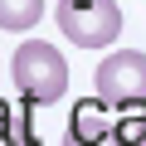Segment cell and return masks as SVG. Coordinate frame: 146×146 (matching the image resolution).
<instances>
[{"label":"cell","mask_w":146,"mask_h":146,"mask_svg":"<svg viewBox=\"0 0 146 146\" xmlns=\"http://www.w3.org/2000/svg\"><path fill=\"white\" fill-rule=\"evenodd\" d=\"M54 20H58V29L78 44V49H107V44L122 34L117 0H58Z\"/></svg>","instance_id":"7a4b0ae2"},{"label":"cell","mask_w":146,"mask_h":146,"mask_svg":"<svg viewBox=\"0 0 146 146\" xmlns=\"http://www.w3.org/2000/svg\"><path fill=\"white\" fill-rule=\"evenodd\" d=\"M0 146H34V122H29V102L15 107L0 98Z\"/></svg>","instance_id":"5b68a950"},{"label":"cell","mask_w":146,"mask_h":146,"mask_svg":"<svg viewBox=\"0 0 146 146\" xmlns=\"http://www.w3.org/2000/svg\"><path fill=\"white\" fill-rule=\"evenodd\" d=\"M63 146H131L117 127V112L102 98H83L78 107L68 112V136Z\"/></svg>","instance_id":"277c9868"},{"label":"cell","mask_w":146,"mask_h":146,"mask_svg":"<svg viewBox=\"0 0 146 146\" xmlns=\"http://www.w3.org/2000/svg\"><path fill=\"white\" fill-rule=\"evenodd\" d=\"M39 15H44V0H0V29L25 34L39 25Z\"/></svg>","instance_id":"8992f818"},{"label":"cell","mask_w":146,"mask_h":146,"mask_svg":"<svg viewBox=\"0 0 146 146\" xmlns=\"http://www.w3.org/2000/svg\"><path fill=\"white\" fill-rule=\"evenodd\" d=\"M117 127H122V136H127L131 146H146V102L122 107V112H117Z\"/></svg>","instance_id":"52a82bcc"},{"label":"cell","mask_w":146,"mask_h":146,"mask_svg":"<svg viewBox=\"0 0 146 146\" xmlns=\"http://www.w3.org/2000/svg\"><path fill=\"white\" fill-rule=\"evenodd\" d=\"M93 88H98V98H102L112 112L146 102V54H141V49H117V54H107V58L98 63V73H93Z\"/></svg>","instance_id":"3957f363"},{"label":"cell","mask_w":146,"mask_h":146,"mask_svg":"<svg viewBox=\"0 0 146 146\" xmlns=\"http://www.w3.org/2000/svg\"><path fill=\"white\" fill-rule=\"evenodd\" d=\"M10 73H15V88H20V98H25L29 107H49V102H58L63 88H68V63H63V54H58L54 44H44V39H25V44L15 49V58H10Z\"/></svg>","instance_id":"6da1fadb"}]
</instances>
